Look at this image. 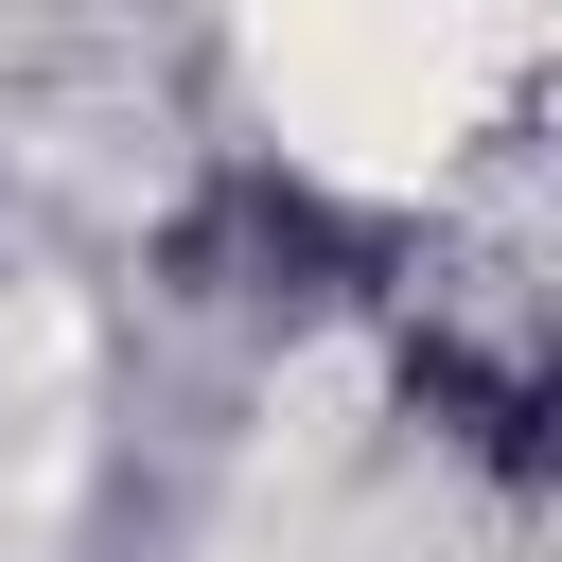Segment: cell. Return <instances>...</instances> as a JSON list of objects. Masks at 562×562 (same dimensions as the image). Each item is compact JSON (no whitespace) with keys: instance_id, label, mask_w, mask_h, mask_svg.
<instances>
[]
</instances>
